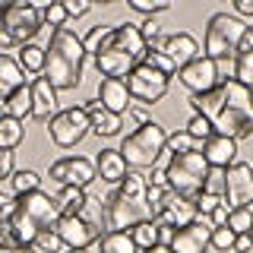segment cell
Returning <instances> with one entry per match:
<instances>
[{"label": "cell", "mask_w": 253, "mask_h": 253, "mask_svg": "<svg viewBox=\"0 0 253 253\" xmlns=\"http://www.w3.org/2000/svg\"><path fill=\"white\" fill-rule=\"evenodd\" d=\"M193 114H203L212 124V133L234 142L253 136V89L225 79L203 95H190Z\"/></svg>", "instance_id": "obj_1"}, {"label": "cell", "mask_w": 253, "mask_h": 253, "mask_svg": "<svg viewBox=\"0 0 253 253\" xmlns=\"http://www.w3.org/2000/svg\"><path fill=\"white\" fill-rule=\"evenodd\" d=\"M60 218L57 200L44 190H35V193H19L13 200V212H10V234H6L3 244L10 247H32L35 237L42 231H51Z\"/></svg>", "instance_id": "obj_2"}, {"label": "cell", "mask_w": 253, "mask_h": 253, "mask_svg": "<svg viewBox=\"0 0 253 253\" xmlns=\"http://www.w3.org/2000/svg\"><path fill=\"white\" fill-rule=\"evenodd\" d=\"M83 67H85V47L83 38L70 29H54L51 42L44 47V79L57 92H76L83 85Z\"/></svg>", "instance_id": "obj_3"}, {"label": "cell", "mask_w": 253, "mask_h": 253, "mask_svg": "<svg viewBox=\"0 0 253 253\" xmlns=\"http://www.w3.org/2000/svg\"><path fill=\"white\" fill-rule=\"evenodd\" d=\"M146 218H152L146 203V177L142 171H126V177L105 200V231H130Z\"/></svg>", "instance_id": "obj_4"}, {"label": "cell", "mask_w": 253, "mask_h": 253, "mask_svg": "<svg viewBox=\"0 0 253 253\" xmlns=\"http://www.w3.org/2000/svg\"><path fill=\"white\" fill-rule=\"evenodd\" d=\"M54 231H57V237L63 241L67 250H89L92 244H98L101 234H105V203L89 193V200H85V206L76 215H60L57 218Z\"/></svg>", "instance_id": "obj_5"}, {"label": "cell", "mask_w": 253, "mask_h": 253, "mask_svg": "<svg viewBox=\"0 0 253 253\" xmlns=\"http://www.w3.org/2000/svg\"><path fill=\"white\" fill-rule=\"evenodd\" d=\"M165 139H168V130H165L158 121H149L136 126L133 133H126L121 139V149L117 152L124 155L126 168L130 171H149L158 165V158L165 155Z\"/></svg>", "instance_id": "obj_6"}, {"label": "cell", "mask_w": 253, "mask_h": 253, "mask_svg": "<svg viewBox=\"0 0 253 253\" xmlns=\"http://www.w3.org/2000/svg\"><path fill=\"white\" fill-rule=\"evenodd\" d=\"M244 32H247V22L237 19L234 13H215L209 19V26H206L203 54L209 60H234V54L241 51Z\"/></svg>", "instance_id": "obj_7"}, {"label": "cell", "mask_w": 253, "mask_h": 253, "mask_svg": "<svg viewBox=\"0 0 253 253\" xmlns=\"http://www.w3.org/2000/svg\"><path fill=\"white\" fill-rule=\"evenodd\" d=\"M206 171H209V165H206L200 149L171 155L168 165H165V187L174 190V193H184V196H196L203 190Z\"/></svg>", "instance_id": "obj_8"}, {"label": "cell", "mask_w": 253, "mask_h": 253, "mask_svg": "<svg viewBox=\"0 0 253 253\" xmlns=\"http://www.w3.org/2000/svg\"><path fill=\"white\" fill-rule=\"evenodd\" d=\"M42 26H44L42 22V6L22 3V0L3 3V13H0V32L13 42V47L29 44L32 38L42 32Z\"/></svg>", "instance_id": "obj_9"}, {"label": "cell", "mask_w": 253, "mask_h": 253, "mask_svg": "<svg viewBox=\"0 0 253 253\" xmlns=\"http://www.w3.org/2000/svg\"><path fill=\"white\" fill-rule=\"evenodd\" d=\"M124 83H126V92H130L133 101H139V105H158L168 95L171 76L158 73V70L146 67V63H133V70L126 73Z\"/></svg>", "instance_id": "obj_10"}, {"label": "cell", "mask_w": 253, "mask_h": 253, "mask_svg": "<svg viewBox=\"0 0 253 253\" xmlns=\"http://www.w3.org/2000/svg\"><path fill=\"white\" fill-rule=\"evenodd\" d=\"M89 133V117H85V108H63L47 121V136H51L54 146L60 149H73L85 139Z\"/></svg>", "instance_id": "obj_11"}, {"label": "cell", "mask_w": 253, "mask_h": 253, "mask_svg": "<svg viewBox=\"0 0 253 253\" xmlns=\"http://www.w3.org/2000/svg\"><path fill=\"white\" fill-rule=\"evenodd\" d=\"M196 218H200L196 200L193 196H184V193H174V190H165L162 203L152 209V221L158 228H168V231H177V228H184Z\"/></svg>", "instance_id": "obj_12"}, {"label": "cell", "mask_w": 253, "mask_h": 253, "mask_svg": "<svg viewBox=\"0 0 253 253\" xmlns=\"http://www.w3.org/2000/svg\"><path fill=\"white\" fill-rule=\"evenodd\" d=\"M47 177L60 187H79L85 190L95 180V162H89L85 155H63L47 168Z\"/></svg>", "instance_id": "obj_13"}, {"label": "cell", "mask_w": 253, "mask_h": 253, "mask_svg": "<svg viewBox=\"0 0 253 253\" xmlns=\"http://www.w3.org/2000/svg\"><path fill=\"white\" fill-rule=\"evenodd\" d=\"M221 203L228 206V212L253 203V168H250V162H234L231 168H225V193H221Z\"/></svg>", "instance_id": "obj_14"}, {"label": "cell", "mask_w": 253, "mask_h": 253, "mask_svg": "<svg viewBox=\"0 0 253 253\" xmlns=\"http://www.w3.org/2000/svg\"><path fill=\"white\" fill-rule=\"evenodd\" d=\"M177 83L184 85V89H190V95H203V92L215 89V85L221 83L218 63L209 60L206 54H200L196 60H190V63H184V67H177Z\"/></svg>", "instance_id": "obj_15"}, {"label": "cell", "mask_w": 253, "mask_h": 253, "mask_svg": "<svg viewBox=\"0 0 253 253\" xmlns=\"http://www.w3.org/2000/svg\"><path fill=\"white\" fill-rule=\"evenodd\" d=\"M209 237H212V221L206 215H200L196 221L177 228V231L171 234L168 247L174 253H209Z\"/></svg>", "instance_id": "obj_16"}, {"label": "cell", "mask_w": 253, "mask_h": 253, "mask_svg": "<svg viewBox=\"0 0 253 253\" xmlns=\"http://www.w3.org/2000/svg\"><path fill=\"white\" fill-rule=\"evenodd\" d=\"M29 92H32V117L35 121H51L57 114V89L44 76H35L29 83Z\"/></svg>", "instance_id": "obj_17"}, {"label": "cell", "mask_w": 253, "mask_h": 253, "mask_svg": "<svg viewBox=\"0 0 253 253\" xmlns=\"http://www.w3.org/2000/svg\"><path fill=\"white\" fill-rule=\"evenodd\" d=\"M158 51H165L174 60V67H184V63L200 57V42H196L190 32H174V35H165Z\"/></svg>", "instance_id": "obj_18"}, {"label": "cell", "mask_w": 253, "mask_h": 253, "mask_svg": "<svg viewBox=\"0 0 253 253\" xmlns=\"http://www.w3.org/2000/svg\"><path fill=\"white\" fill-rule=\"evenodd\" d=\"M200 152H203V158H206L209 168H231V165L237 162V142L228 139V136L212 133V136L200 146Z\"/></svg>", "instance_id": "obj_19"}, {"label": "cell", "mask_w": 253, "mask_h": 253, "mask_svg": "<svg viewBox=\"0 0 253 253\" xmlns=\"http://www.w3.org/2000/svg\"><path fill=\"white\" fill-rule=\"evenodd\" d=\"M83 108H85V117H89V130L92 133H98V136H117V133H121L124 117L121 114H111V111L101 105L98 98L85 101Z\"/></svg>", "instance_id": "obj_20"}, {"label": "cell", "mask_w": 253, "mask_h": 253, "mask_svg": "<svg viewBox=\"0 0 253 253\" xmlns=\"http://www.w3.org/2000/svg\"><path fill=\"white\" fill-rule=\"evenodd\" d=\"M105 47H117V51H124L130 60H142V54H146V42H142V35H139V26H133V22L114 26Z\"/></svg>", "instance_id": "obj_21"}, {"label": "cell", "mask_w": 253, "mask_h": 253, "mask_svg": "<svg viewBox=\"0 0 253 253\" xmlns=\"http://www.w3.org/2000/svg\"><path fill=\"white\" fill-rule=\"evenodd\" d=\"M98 101L111 111V114H121V117L133 105V98H130V92H126L124 79H101V83H98Z\"/></svg>", "instance_id": "obj_22"}, {"label": "cell", "mask_w": 253, "mask_h": 253, "mask_svg": "<svg viewBox=\"0 0 253 253\" xmlns=\"http://www.w3.org/2000/svg\"><path fill=\"white\" fill-rule=\"evenodd\" d=\"M133 63L124 51H117V47H101L98 54H95V70H98L105 79H126V73L133 70Z\"/></svg>", "instance_id": "obj_23"}, {"label": "cell", "mask_w": 253, "mask_h": 253, "mask_svg": "<svg viewBox=\"0 0 253 253\" xmlns=\"http://www.w3.org/2000/svg\"><path fill=\"white\" fill-rule=\"evenodd\" d=\"M126 162H124V155L117 152V149H101L98 155H95V177H101L105 184H121V180L126 177Z\"/></svg>", "instance_id": "obj_24"}, {"label": "cell", "mask_w": 253, "mask_h": 253, "mask_svg": "<svg viewBox=\"0 0 253 253\" xmlns=\"http://www.w3.org/2000/svg\"><path fill=\"white\" fill-rule=\"evenodd\" d=\"M19 85H26V73H22L19 60L10 57V54H0V98H6Z\"/></svg>", "instance_id": "obj_25"}, {"label": "cell", "mask_w": 253, "mask_h": 253, "mask_svg": "<svg viewBox=\"0 0 253 253\" xmlns=\"http://www.w3.org/2000/svg\"><path fill=\"white\" fill-rule=\"evenodd\" d=\"M98 253H139V247L133 244L130 231H105L98 241Z\"/></svg>", "instance_id": "obj_26"}, {"label": "cell", "mask_w": 253, "mask_h": 253, "mask_svg": "<svg viewBox=\"0 0 253 253\" xmlns=\"http://www.w3.org/2000/svg\"><path fill=\"white\" fill-rule=\"evenodd\" d=\"M16 60H19L22 73H35V76L44 73V47L35 44V42L22 44V47H19V57H16Z\"/></svg>", "instance_id": "obj_27"}, {"label": "cell", "mask_w": 253, "mask_h": 253, "mask_svg": "<svg viewBox=\"0 0 253 253\" xmlns=\"http://www.w3.org/2000/svg\"><path fill=\"white\" fill-rule=\"evenodd\" d=\"M130 237H133V244H136L139 253H142V250L155 247V244H162V228H158L152 218H146V221H139V225L130 228Z\"/></svg>", "instance_id": "obj_28"}, {"label": "cell", "mask_w": 253, "mask_h": 253, "mask_svg": "<svg viewBox=\"0 0 253 253\" xmlns=\"http://www.w3.org/2000/svg\"><path fill=\"white\" fill-rule=\"evenodd\" d=\"M54 200H57L60 215H76V212L85 206V200H89V193L79 190V187H60V193L54 196Z\"/></svg>", "instance_id": "obj_29"}, {"label": "cell", "mask_w": 253, "mask_h": 253, "mask_svg": "<svg viewBox=\"0 0 253 253\" xmlns=\"http://www.w3.org/2000/svg\"><path fill=\"white\" fill-rule=\"evenodd\" d=\"M6 114L16 117V121L32 117V92H29V85H19L16 92L6 95Z\"/></svg>", "instance_id": "obj_30"}, {"label": "cell", "mask_w": 253, "mask_h": 253, "mask_svg": "<svg viewBox=\"0 0 253 253\" xmlns=\"http://www.w3.org/2000/svg\"><path fill=\"white\" fill-rule=\"evenodd\" d=\"M231 79L253 89V51H237L231 60Z\"/></svg>", "instance_id": "obj_31"}, {"label": "cell", "mask_w": 253, "mask_h": 253, "mask_svg": "<svg viewBox=\"0 0 253 253\" xmlns=\"http://www.w3.org/2000/svg\"><path fill=\"white\" fill-rule=\"evenodd\" d=\"M22 139H26V126H22V121L3 117V121H0V149H10L13 152Z\"/></svg>", "instance_id": "obj_32"}, {"label": "cell", "mask_w": 253, "mask_h": 253, "mask_svg": "<svg viewBox=\"0 0 253 253\" xmlns=\"http://www.w3.org/2000/svg\"><path fill=\"white\" fill-rule=\"evenodd\" d=\"M139 63H146V67H152V70H158V73H165V76H174V73H177L174 60L165 51H158V47H146V54H142Z\"/></svg>", "instance_id": "obj_33"}, {"label": "cell", "mask_w": 253, "mask_h": 253, "mask_svg": "<svg viewBox=\"0 0 253 253\" xmlns=\"http://www.w3.org/2000/svg\"><path fill=\"white\" fill-rule=\"evenodd\" d=\"M13 193H35V190H42V177H38L32 168H22V171H13Z\"/></svg>", "instance_id": "obj_34"}, {"label": "cell", "mask_w": 253, "mask_h": 253, "mask_svg": "<svg viewBox=\"0 0 253 253\" xmlns=\"http://www.w3.org/2000/svg\"><path fill=\"white\" fill-rule=\"evenodd\" d=\"M190 149H200V142L190 136L187 130H174V133H168V139H165V152H171V155L190 152Z\"/></svg>", "instance_id": "obj_35"}, {"label": "cell", "mask_w": 253, "mask_h": 253, "mask_svg": "<svg viewBox=\"0 0 253 253\" xmlns=\"http://www.w3.org/2000/svg\"><path fill=\"white\" fill-rule=\"evenodd\" d=\"M111 32H114V26H92V29H89V35L83 38V47H85V54H98L101 47L108 44Z\"/></svg>", "instance_id": "obj_36"}, {"label": "cell", "mask_w": 253, "mask_h": 253, "mask_svg": "<svg viewBox=\"0 0 253 253\" xmlns=\"http://www.w3.org/2000/svg\"><path fill=\"white\" fill-rule=\"evenodd\" d=\"M225 225L231 228L234 234H247V231H250V225H253V209H250V206L231 209V212H228V221H225Z\"/></svg>", "instance_id": "obj_37"}, {"label": "cell", "mask_w": 253, "mask_h": 253, "mask_svg": "<svg viewBox=\"0 0 253 253\" xmlns=\"http://www.w3.org/2000/svg\"><path fill=\"white\" fill-rule=\"evenodd\" d=\"M234 241H237V234H234L228 225H221V228H212L209 247H212V250H218V253H228V250H234Z\"/></svg>", "instance_id": "obj_38"}, {"label": "cell", "mask_w": 253, "mask_h": 253, "mask_svg": "<svg viewBox=\"0 0 253 253\" xmlns=\"http://www.w3.org/2000/svg\"><path fill=\"white\" fill-rule=\"evenodd\" d=\"M130 10L133 13H142L146 19H155V16L168 13L171 3H168V0H155V3H149V0H130Z\"/></svg>", "instance_id": "obj_39"}, {"label": "cell", "mask_w": 253, "mask_h": 253, "mask_svg": "<svg viewBox=\"0 0 253 253\" xmlns=\"http://www.w3.org/2000/svg\"><path fill=\"white\" fill-rule=\"evenodd\" d=\"M32 247H35L38 253H63V250H67V247H63V241L57 237V231H54V228H51V231H42V234H38Z\"/></svg>", "instance_id": "obj_40"}, {"label": "cell", "mask_w": 253, "mask_h": 253, "mask_svg": "<svg viewBox=\"0 0 253 253\" xmlns=\"http://www.w3.org/2000/svg\"><path fill=\"white\" fill-rule=\"evenodd\" d=\"M67 10H63V3H47L42 6V22L44 26H54V29H67Z\"/></svg>", "instance_id": "obj_41"}, {"label": "cell", "mask_w": 253, "mask_h": 253, "mask_svg": "<svg viewBox=\"0 0 253 253\" xmlns=\"http://www.w3.org/2000/svg\"><path fill=\"white\" fill-rule=\"evenodd\" d=\"M184 130H187V133H190V136H193L196 142H200V146H203V142L212 136V124L206 121L203 114H193V117L187 121V126H184Z\"/></svg>", "instance_id": "obj_42"}, {"label": "cell", "mask_w": 253, "mask_h": 253, "mask_svg": "<svg viewBox=\"0 0 253 253\" xmlns=\"http://www.w3.org/2000/svg\"><path fill=\"white\" fill-rule=\"evenodd\" d=\"M203 193H212V196H221V193H225V168H209V171H206Z\"/></svg>", "instance_id": "obj_43"}, {"label": "cell", "mask_w": 253, "mask_h": 253, "mask_svg": "<svg viewBox=\"0 0 253 253\" xmlns=\"http://www.w3.org/2000/svg\"><path fill=\"white\" fill-rule=\"evenodd\" d=\"M193 200H196V212H200V215H206V218H209L212 212H215V206L221 203V196H212V193H203V190H200V193H196Z\"/></svg>", "instance_id": "obj_44"}, {"label": "cell", "mask_w": 253, "mask_h": 253, "mask_svg": "<svg viewBox=\"0 0 253 253\" xmlns=\"http://www.w3.org/2000/svg\"><path fill=\"white\" fill-rule=\"evenodd\" d=\"M63 10H67L70 19H73V16L79 19V16H85V13L92 10V3H85V0H67V3H63Z\"/></svg>", "instance_id": "obj_45"}, {"label": "cell", "mask_w": 253, "mask_h": 253, "mask_svg": "<svg viewBox=\"0 0 253 253\" xmlns=\"http://www.w3.org/2000/svg\"><path fill=\"white\" fill-rule=\"evenodd\" d=\"M13 177V152L10 149H0V180Z\"/></svg>", "instance_id": "obj_46"}, {"label": "cell", "mask_w": 253, "mask_h": 253, "mask_svg": "<svg viewBox=\"0 0 253 253\" xmlns=\"http://www.w3.org/2000/svg\"><path fill=\"white\" fill-rule=\"evenodd\" d=\"M142 177H146V187H165V168H158V165L149 168Z\"/></svg>", "instance_id": "obj_47"}, {"label": "cell", "mask_w": 253, "mask_h": 253, "mask_svg": "<svg viewBox=\"0 0 253 253\" xmlns=\"http://www.w3.org/2000/svg\"><path fill=\"white\" fill-rule=\"evenodd\" d=\"M209 221H212V228H221V225L228 221V206H225V203H218V206H215V212L209 215Z\"/></svg>", "instance_id": "obj_48"}, {"label": "cell", "mask_w": 253, "mask_h": 253, "mask_svg": "<svg viewBox=\"0 0 253 253\" xmlns=\"http://www.w3.org/2000/svg\"><path fill=\"white\" fill-rule=\"evenodd\" d=\"M234 16L237 19H241V16L253 19V0H234Z\"/></svg>", "instance_id": "obj_49"}, {"label": "cell", "mask_w": 253, "mask_h": 253, "mask_svg": "<svg viewBox=\"0 0 253 253\" xmlns=\"http://www.w3.org/2000/svg\"><path fill=\"white\" fill-rule=\"evenodd\" d=\"M10 212H13V200L0 193V221H3V218H10Z\"/></svg>", "instance_id": "obj_50"}, {"label": "cell", "mask_w": 253, "mask_h": 253, "mask_svg": "<svg viewBox=\"0 0 253 253\" xmlns=\"http://www.w3.org/2000/svg\"><path fill=\"white\" fill-rule=\"evenodd\" d=\"M250 247H253V244H250V237H247V234H237V241H234V250H237V253H247Z\"/></svg>", "instance_id": "obj_51"}, {"label": "cell", "mask_w": 253, "mask_h": 253, "mask_svg": "<svg viewBox=\"0 0 253 253\" xmlns=\"http://www.w3.org/2000/svg\"><path fill=\"white\" fill-rule=\"evenodd\" d=\"M126 114H130V117H133V121H136L139 126H142V124H149V114H146V111H142V108H130V111H126Z\"/></svg>", "instance_id": "obj_52"}, {"label": "cell", "mask_w": 253, "mask_h": 253, "mask_svg": "<svg viewBox=\"0 0 253 253\" xmlns=\"http://www.w3.org/2000/svg\"><path fill=\"white\" fill-rule=\"evenodd\" d=\"M241 51H253V22L247 26V32H244V42H241Z\"/></svg>", "instance_id": "obj_53"}, {"label": "cell", "mask_w": 253, "mask_h": 253, "mask_svg": "<svg viewBox=\"0 0 253 253\" xmlns=\"http://www.w3.org/2000/svg\"><path fill=\"white\" fill-rule=\"evenodd\" d=\"M142 253H174L168 244H155V247H149V250H142Z\"/></svg>", "instance_id": "obj_54"}, {"label": "cell", "mask_w": 253, "mask_h": 253, "mask_svg": "<svg viewBox=\"0 0 253 253\" xmlns=\"http://www.w3.org/2000/svg\"><path fill=\"white\" fill-rule=\"evenodd\" d=\"M10 47H13V42H10V38L3 35V32H0V54H6V51H10Z\"/></svg>", "instance_id": "obj_55"}, {"label": "cell", "mask_w": 253, "mask_h": 253, "mask_svg": "<svg viewBox=\"0 0 253 253\" xmlns=\"http://www.w3.org/2000/svg\"><path fill=\"white\" fill-rule=\"evenodd\" d=\"M16 250H19V247H10V244H3V241H0V253H16Z\"/></svg>", "instance_id": "obj_56"}, {"label": "cell", "mask_w": 253, "mask_h": 253, "mask_svg": "<svg viewBox=\"0 0 253 253\" xmlns=\"http://www.w3.org/2000/svg\"><path fill=\"white\" fill-rule=\"evenodd\" d=\"M3 117H10V114H6V98H0V121Z\"/></svg>", "instance_id": "obj_57"}, {"label": "cell", "mask_w": 253, "mask_h": 253, "mask_svg": "<svg viewBox=\"0 0 253 253\" xmlns=\"http://www.w3.org/2000/svg\"><path fill=\"white\" fill-rule=\"evenodd\" d=\"M16 253H38V250H35V247H19Z\"/></svg>", "instance_id": "obj_58"}, {"label": "cell", "mask_w": 253, "mask_h": 253, "mask_svg": "<svg viewBox=\"0 0 253 253\" xmlns=\"http://www.w3.org/2000/svg\"><path fill=\"white\" fill-rule=\"evenodd\" d=\"M63 253H92V250H63Z\"/></svg>", "instance_id": "obj_59"}, {"label": "cell", "mask_w": 253, "mask_h": 253, "mask_svg": "<svg viewBox=\"0 0 253 253\" xmlns=\"http://www.w3.org/2000/svg\"><path fill=\"white\" fill-rule=\"evenodd\" d=\"M247 237H250V244H253V225H250V231H247Z\"/></svg>", "instance_id": "obj_60"}, {"label": "cell", "mask_w": 253, "mask_h": 253, "mask_svg": "<svg viewBox=\"0 0 253 253\" xmlns=\"http://www.w3.org/2000/svg\"><path fill=\"white\" fill-rule=\"evenodd\" d=\"M0 13H3V3H0Z\"/></svg>", "instance_id": "obj_61"}, {"label": "cell", "mask_w": 253, "mask_h": 253, "mask_svg": "<svg viewBox=\"0 0 253 253\" xmlns=\"http://www.w3.org/2000/svg\"><path fill=\"white\" fill-rule=\"evenodd\" d=\"M250 168H253V165H250Z\"/></svg>", "instance_id": "obj_62"}]
</instances>
